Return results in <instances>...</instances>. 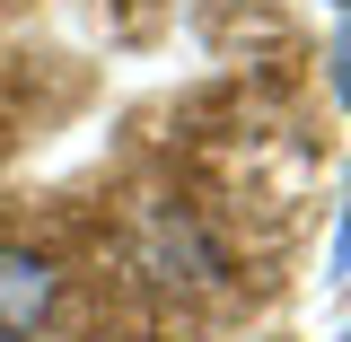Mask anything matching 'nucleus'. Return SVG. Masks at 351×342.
<instances>
[{
    "label": "nucleus",
    "instance_id": "obj_2",
    "mask_svg": "<svg viewBox=\"0 0 351 342\" xmlns=\"http://www.w3.org/2000/svg\"><path fill=\"white\" fill-rule=\"evenodd\" d=\"M334 80H343V97H351V27L334 36Z\"/></svg>",
    "mask_w": 351,
    "mask_h": 342
},
{
    "label": "nucleus",
    "instance_id": "obj_3",
    "mask_svg": "<svg viewBox=\"0 0 351 342\" xmlns=\"http://www.w3.org/2000/svg\"><path fill=\"white\" fill-rule=\"evenodd\" d=\"M334 272H351V211H343V237H334Z\"/></svg>",
    "mask_w": 351,
    "mask_h": 342
},
{
    "label": "nucleus",
    "instance_id": "obj_4",
    "mask_svg": "<svg viewBox=\"0 0 351 342\" xmlns=\"http://www.w3.org/2000/svg\"><path fill=\"white\" fill-rule=\"evenodd\" d=\"M343 9H351V0H343Z\"/></svg>",
    "mask_w": 351,
    "mask_h": 342
},
{
    "label": "nucleus",
    "instance_id": "obj_1",
    "mask_svg": "<svg viewBox=\"0 0 351 342\" xmlns=\"http://www.w3.org/2000/svg\"><path fill=\"white\" fill-rule=\"evenodd\" d=\"M53 307V263L27 246H0V342H27Z\"/></svg>",
    "mask_w": 351,
    "mask_h": 342
}]
</instances>
